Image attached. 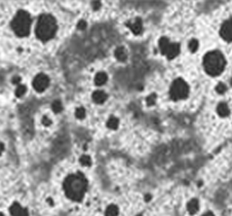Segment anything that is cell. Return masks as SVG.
I'll list each match as a JSON object with an SVG mask.
<instances>
[{"label":"cell","instance_id":"cell-5","mask_svg":"<svg viewBox=\"0 0 232 216\" xmlns=\"http://www.w3.org/2000/svg\"><path fill=\"white\" fill-rule=\"evenodd\" d=\"M189 93V88L188 85L185 83V81L182 79H177L172 85L171 91H170V95L172 100H183Z\"/></svg>","mask_w":232,"mask_h":216},{"label":"cell","instance_id":"cell-15","mask_svg":"<svg viewBox=\"0 0 232 216\" xmlns=\"http://www.w3.org/2000/svg\"><path fill=\"white\" fill-rule=\"evenodd\" d=\"M217 110H218L219 115L221 116V117H226V116H228L229 113H230L229 108H228L227 104H225V103H219V106H218V109H217Z\"/></svg>","mask_w":232,"mask_h":216},{"label":"cell","instance_id":"cell-29","mask_svg":"<svg viewBox=\"0 0 232 216\" xmlns=\"http://www.w3.org/2000/svg\"><path fill=\"white\" fill-rule=\"evenodd\" d=\"M42 122H43V124L45 125V126H49V125L51 124V120H49V119L47 118V117H44Z\"/></svg>","mask_w":232,"mask_h":216},{"label":"cell","instance_id":"cell-19","mask_svg":"<svg viewBox=\"0 0 232 216\" xmlns=\"http://www.w3.org/2000/svg\"><path fill=\"white\" fill-rule=\"evenodd\" d=\"M198 46H199V44H198V41L197 40H195V39H192L190 42H189V45H188V47H189V50L192 52V53H194V52H196L197 51V49H198Z\"/></svg>","mask_w":232,"mask_h":216},{"label":"cell","instance_id":"cell-10","mask_svg":"<svg viewBox=\"0 0 232 216\" xmlns=\"http://www.w3.org/2000/svg\"><path fill=\"white\" fill-rule=\"evenodd\" d=\"M127 25L129 26L134 34H140L142 30V23L140 19H137L136 22H134L132 23H128Z\"/></svg>","mask_w":232,"mask_h":216},{"label":"cell","instance_id":"cell-17","mask_svg":"<svg viewBox=\"0 0 232 216\" xmlns=\"http://www.w3.org/2000/svg\"><path fill=\"white\" fill-rule=\"evenodd\" d=\"M118 215V208L115 205H109L105 211V216H117Z\"/></svg>","mask_w":232,"mask_h":216},{"label":"cell","instance_id":"cell-26","mask_svg":"<svg viewBox=\"0 0 232 216\" xmlns=\"http://www.w3.org/2000/svg\"><path fill=\"white\" fill-rule=\"evenodd\" d=\"M87 26V24H86V22H84V21H80L79 23H78V24H77V28H78V29H84Z\"/></svg>","mask_w":232,"mask_h":216},{"label":"cell","instance_id":"cell-14","mask_svg":"<svg viewBox=\"0 0 232 216\" xmlns=\"http://www.w3.org/2000/svg\"><path fill=\"white\" fill-rule=\"evenodd\" d=\"M115 57L120 61H125L127 59V53L123 47H119L115 50Z\"/></svg>","mask_w":232,"mask_h":216},{"label":"cell","instance_id":"cell-12","mask_svg":"<svg viewBox=\"0 0 232 216\" xmlns=\"http://www.w3.org/2000/svg\"><path fill=\"white\" fill-rule=\"evenodd\" d=\"M187 210H188V212L193 215L195 214L196 212H197L199 210V203L197 200H191L188 203H187Z\"/></svg>","mask_w":232,"mask_h":216},{"label":"cell","instance_id":"cell-1","mask_svg":"<svg viewBox=\"0 0 232 216\" xmlns=\"http://www.w3.org/2000/svg\"><path fill=\"white\" fill-rule=\"evenodd\" d=\"M64 189L70 200L81 201L87 189V181L81 174L69 175L65 180Z\"/></svg>","mask_w":232,"mask_h":216},{"label":"cell","instance_id":"cell-7","mask_svg":"<svg viewBox=\"0 0 232 216\" xmlns=\"http://www.w3.org/2000/svg\"><path fill=\"white\" fill-rule=\"evenodd\" d=\"M220 36L224 40L232 42V19L226 21L220 28Z\"/></svg>","mask_w":232,"mask_h":216},{"label":"cell","instance_id":"cell-21","mask_svg":"<svg viewBox=\"0 0 232 216\" xmlns=\"http://www.w3.org/2000/svg\"><path fill=\"white\" fill-rule=\"evenodd\" d=\"M25 91H26V88H25V86H24V85H20L19 87L17 88V90H16V95L17 96H22L24 93H25Z\"/></svg>","mask_w":232,"mask_h":216},{"label":"cell","instance_id":"cell-4","mask_svg":"<svg viewBox=\"0 0 232 216\" xmlns=\"http://www.w3.org/2000/svg\"><path fill=\"white\" fill-rule=\"evenodd\" d=\"M11 26L15 33L18 36H26L29 34L30 28V17L29 14L25 11H19L17 13L14 20L12 21Z\"/></svg>","mask_w":232,"mask_h":216},{"label":"cell","instance_id":"cell-32","mask_svg":"<svg viewBox=\"0 0 232 216\" xmlns=\"http://www.w3.org/2000/svg\"><path fill=\"white\" fill-rule=\"evenodd\" d=\"M230 84H231V86H232V79L230 80Z\"/></svg>","mask_w":232,"mask_h":216},{"label":"cell","instance_id":"cell-13","mask_svg":"<svg viewBox=\"0 0 232 216\" xmlns=\"http://www.w3.org/2000/svg\"><path fill=\"white\" fill-rule=\"evenodd\" d=\"M169 46H170V42H169L168 38L162 37L161 39L159 40V49H160V51H161V53L163 54V55H166Z\"/></svg>","mask_w":232,"mask_h":216},{"label":"cell","instance_id":"cell-9","mask_svg":"<svg viewBox=\"0 0 232 216\" xmlns=\"http://www.w3.org/2000/svg\"><path fill=\"white\" fill-rule=\"evenodd\" d=\"M10 211L13 216H28V211L24 209L19 203H14L11 206Z\"/></svg>","mask_w":232,"mask_h":216},{"label":"cell","instance_id":"cell-8","mask_svg":"<svg viewBox=\"0 0 232 216\" xmlns=\"http://www.w3.org/2000/svg\"><path fill=\"white\" fill-rule=\"evenodd\" d=\"M178 53H180V45L178 44H170V46H169V48L167 50L166 56L169 59H175L178 55Z\"/></svg>","mask_w":232,"mask_h":216},{"label":"cell","instance_id":"cell-22","mask_svg":"<svg viewBox=\"0 0 232 216\" xmlns=\"http://www.w3.org/2000/svg\"><path fill=\"white\" fill-rule=\"evenodd\" d=\"M75 116L77 117L78 119L84 118V117H85V110H84V108H82V107L77 108L76 111H75Z\"/></svg>","mask_w":232,"mask_h":216},{"label":"cell","instance_id":"cell-6","mask_svg":"<svg viewBox=\"0 0 232 216\" xmlns=\"http://www.w3.org/2000/svg\"><path fill=\"white\" fill-rule=\"evenodd\" d=\"M32 85L37 92H43L49 86V78L45 74H38L34 78Z\"/></svg>","mask_w":232,"mask_h":216},{"label":"cell","instance_id":"cell-33","mask_svg":"<svg viewBox=\"0 0 232 216\" xmlns=\"http://www.w3.org/2000/svg\"><path fill=\"white\" fill-rule=\"evenodd\" d=\"M139 216H140V215H139Z\"/></svg>","mask_w":232,"mask_h":216},{"label":"cell","instance_id":"cell-27","mask_svg":"<svg viewBox=\"0 0 232 216\" xmlns=\"http://www.w3.org/2000/svg\"><path fill=\"white\" fill-rule=\"evenodd\" d=\"M92 6H93L94 10H98V9H100V7H101V2L100 1H93Z\"/></svg>","mask_w":232,"mask_h":216},{"label":"cell","instance_id":"cell-3","mask_svg":"<svg viewBox=\"0 0 232 216\" xmlns=\"http://www.w3.org/2000/svg\"><path fill=\"white\" fill-rule=\"evenodd\" d=\"M224 57L219 51L210 52L204 57V68L207 73L212 76L220 74L224 69Z\"/></svg>","mask_w":232,"mask_h":216},{"label":"cell","instance_id":"cell-28","mask_svg":"<svg viewBox=\"0 0 232 216\" xmlns=\"http://www.w3.org/2000/svg\"><path fill=\"white\" fill-rule=\"evenodd\" d=\"M12 82L14 84H20L21 82V77L20 76H14V78L12 79Z\"/></svg>","mask_w":232,"mask_h":216},{"label":"cell","instance_id":"cell-23","mask_svg":"<svg viewBox=\"0 0 232 216\" xmlns=\"http://www.w3.org/2000/svg\"><path fill=\"white\" fill-rule=\"evenodd\" d=\"M80 163H81L83 166H90L91 165V159L88 156H82L81 159H80Z\"/></svg>","mask_w":232,"mask_h":216},{"label":"cell","instance_id":"cell-16","mask_svg":"<svg viewBox=\"0 0 232 216\" xmlns=\"http://www.w3.org/2000/svg\"><path fill=\"white\" fill-rule=\"evenodd\" d=\"M106 80H108V76H106L104 72H99L95 77V83L98 86H101L106 82Z\"/></svg>","mask_w":232,"mask_h":216},{"label":"cell","instance_id":"cell-30","mask_svg":"<svg viewBox=\"0 0 232 216\" xmlns=\"http://www.w3.org/2000/svg\"><path fill=\"white\" fill-rule=\"evenodd\" d=\"M203 216H214V214L212 212H207V213H205Z\"/></svg>","mask_w":232,"mask_h":216},{"label":"cell","instance_id":"cell-24","mask_svg":"<svg viewBox=\"0 0 232 216\" xmlns=\"http://www.w3.org/2000/svg\"><path fill=\"white\" fill-rule=\"evenodd\" d=\"M155 100H156V95H154V94H152V95H150L149 96H147L146 97V103H147V105H149V106L153 105L155 103Z\"/></svg>","mask_w":232,"mask_h":216},{"label":"cell","instance_id":"cell-18","mask_svg":"<svg viewBox=\"0 0 232 216\" xmlns=\"http://www.w3.org/2000/svg\"><path fill=\"white\" fill-rule=\"evenodd\" d=\"M118 124H119L118 120L116 119V118H114V117H112V118H110V119L108 120V127L109 129L115 130V129H117Z\"/></svg>","mask_w":232,"mask_h":216},{"label":"cell","instance_id":"cell-25","mask_svg":"<svg viewBox=\"0 0 232 216\" xmlns=\"http://www.w3.org/2000/svg\"><path fill=\"white\" fill-rule=\"evenodd\" d=\"M216 91H217L219 94H224V93H225V91H226V86H225L224 84H222V83H219V84L216 87Z\"/></svg>","mask_w":232,"mask_h":216},{"label":"cell","instance_id":"cell-20","mask_svg":"<svg viewBox=\"0 0 232 216\" xmlns=\"http://www.w3.org/2000/svg\"><path fill=\"white\" fill-rule=\"evenodd\" d=\"M52 108H53V110H54V112L59 113V112L61 111V103L59 100H56V101L53 102Z\"/></svg>","mask_w":232,"mask_h":216},{"label":"cell","instance_id":"cell-2","mask_svg":"<svg viewBox=\"0 0 232 216\" xmlns=\"http://www.w3.org/2000/svg\"><path fill=\"white\" fill-rule=\"evenodd\" d=\"M56 31H57V23L55 19L51 15L45 14L39 17L35 33H36L37 37L40 40L47 41L51 39L55 35Z\"/></svg>","mask_w":232,"mask_h":216},{"label":"cell","instance_id":"cell-11","mask_svg":"<svg viewBox=\"0 0 232 216\" xmlns=\"http://www.w3.org/2000/svg\"><path fill=\"white\" fill-rule=\"evenodd\" d=\"M108 98V95L103 91H96L93 94V100L97 103H103Z\"/></svg>","mask_w":232,"mask_h":216},{"label":"cell","instance_id":"cell-31","mask_svg":"<svg viewBox=\"0 0 232 216\" xmlns=\"http://www.w3.org/2000/svg\"><path fill=\"white\" fill-rule=\"evenodd\" d=\"M151 199V197L149 196V195H147V196H145V201L146 202H149V200Z\"/></svg>","mask_w":232,"mask_h":216}]
</instances>
